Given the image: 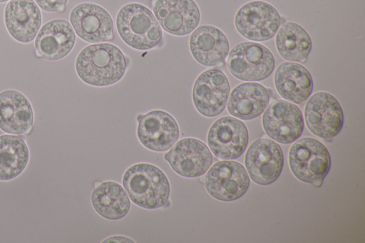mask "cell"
<instances>
[{
	"mask_svg": "<svg viewBox=\"0 0 365 243\" xmlns=\"http://www.w3.org/2000/svg\"><path fill=\"white\" fill-rule=\"evenodd\" d=\"M75 68L84 83L97 87L113 85L125 73L126 58L116 46L109 43L86 46L78 53Z\"/></svg>",
	"mask_w": 365,
	"mask_h": 243,
	"instance_id": "obj_1",
	"label": "cell"
},
{
	"mask_svg": "<svg viewBox=\"0 0 365 243\" xmlns=\"http://www.w3.org/2000/svg\"><path fill=\"white\" fill-rule=\"evenodd\" d=\"M123 188L138 207L154 210L168 202L170 187L165 174L158 167L138 163L130 167L123 177Z\"/></svg>",
	"mask_w": 365,
	"mask_h": 243,
	"instance_id": "obj_2",
	"label": "cell"
},
{
	"mask_svg": "<svg viewBox=\"0 0 365 243\" xmlns=\"http://www.w3.org/2000/svg\"><path fill=\"white\" fill-rule=\"evenodd\" d=\"M116 27L121 39L131 48L145 51L155 47L163 36L155 16L145 6L130 3L116 16Z\"/></svg>",
	"mask_w": 365,
	"mask_h": 243,
	"instance_id": "obj_3",
	"label": "cell"
},
{
	"mask_svg": "<svg viewBox=\"0 0 365 243\" xmlns=\"http://www.w3.org/2000/svg\"><path fill=\"white\" fill-rule=\"evenodd\" d=\"M289 163L297 179L319 188L330 170L331 157L327 148L320 141L312 138H303L291 147Z\"/></svg>",
	"mask_w": 365,
	"mask_h": 243,
	"instance_id": "obj_4",
	"label": "cell"
},
{
	"mask_svg": "<svg viewBox=\"0 0 365 243\" xmlns=\"http://www.w3.org/2000/svg\"><path fill=\"white\" fill-rule=\"evenodd\" d=\"M275 66L274 58L264 45L242 42L230 51L227 67L231 74L245 81H259L268 78Z\"/></svg>",
	"mask_w": 365,
	"mask_h": 243,
	"instance_id": "obj_5",
	"label": "cell"
},
{
	"mask_svg": "<svg viewBox=\"0 0 365 243\" xmlns=\"http://www.w3.org/2000/svg\"><path fill=\"white\" fill-rule=\"evenodd\" d=\"M282 24L277 9L262 1H252L243 5L237 12L235 25L237 31L252 41L272 38Z\"/></svg>",
	"mask_w": 365,
	"mask_h": 243,
	"instance_id": "obj_6",
	"label": "cell"
},
{
	"mask_svg": "<svg viewBox=\"0 0 365 243\" xmlns=\"http://www.w3.org/2000/svg\"><path fill=\"white\" fill-rule=\"evenodd\" d=\"M204 185L207 192L220 201H233L241 197L250 185V177L245 167L232 160L215 163L207 171Z\"/></svg>",
	"mask_w": 365,
	"mask_h": 243,
	"instance_id": "obj_7",
	"label": "cell"
},
{
	"mask_svg": "<svg viewBox=\"0 0 365 243\" xmlns=\"http://www.w3.org/2000/svg\"><path fill=\"white\" fill-rule=\"evenodd\" d=\"M304 118L312 133L323 139L332 138L344 124L342 108L331 94L317 92L312 95L304 108Z\"/></svg>",
	"mask_w": 365,
	"mask_h": 243,
	"instance_id": "obj_8",
	"label": "cell"
},
{
	"mask_svg": "<svg viewBox=\"0 0 365 243\" xmlns=\"http://www.w3.org/2000/svg\"><path fill=\"white\" fill-rule=\"evenodd\" d=\"M247 171L255 183L267 185L281 174L284 155L280 145L274 140L262 138L254 141L245 157Z\"/></svg>",
	"mask_w": 365,
	"mask_h": 243,
	"instance_id": "obj_9",
	"label": "cell"
},
{
	"mask_svg": "<svg viewBox=\"0 0 365 243\" xmlns=\"http://www.w3.org/2000/svg\"><path fill=\"white\" fill-rule=\"evenodd\" d=\"M230 93V84L225 74L217 68L200 74L193 85L192 101L202 115L212 118L225 109Z\"/></svg>",
	"mask_w": 365,
	"mask_h": 243,
	"instance_id": "obj_10",
	"label": "cell"
},
{
	"mask_svg": "<svg viewBox=\"0 0 365 243\" xmlns=\"http://www.w3.org/2000/svg\"><path fill=\"white\" fill-rule=\"evenodd\" d=\"M248 130L243 122L231 116L215 120L207 133V143L212 152L222 160L239 157L247 146Z\"/></svg>",
	"mask_w": 365,
	"mask_h": 243,
	"instance_id": "obj_11",
	"label": "cell"
},
{
	"mask_svg": "<svg viewBox=\"0 0 365 243\" xmlns=\"http://www.w3.org/2000/svg\"><path fill=\"white\" fill-rule=\"evenodd\" d=\"M164 158L175 173L188 178L201 176L212 162V155L208 147L192 138L176 142Z\"/></svg>",
	"mask_w": 365,
	"mask_h": 243,
	"instance_id": "obj_12",
	"label": "cell"
},
{
	"mask_svg": "<svg viewBox=\"0 0 365 243\" xmlns=\"http://www.w3.org/2000/svg\"><path fill=\"white\" fill-rule=\"evenodd\" d=\"M262 125L272 139L282 144H289L302 135L304 120L296 105L279 100L267 107L262 116Z\"/></svg>",
	"mask_w": 365,
	"mask_h": 243,
	"instance_id": "obj_13",
	"label": "cell"
},
{
	"mask_svg": "<svg viewBox=\"0 0 365 243\" xmlns=\"http://www.w3.org/2000/svg\"><path fill=\"white\" fill-rule=\"evenodd\" d=\"M137 135L141 144L155 152L171 148L180 135L175 119L168 113L155 110L138 116Z\"/></svg>",
	"mask_w": 365,
	"mask_h": 243,
	"instance_id": "obj_14",
	"label": "cell"
},
{
	"mask_svg": "<svg viewBox=\"0 0 365 243\" xmlns=\"http://www.w3.org/2000/svg\"><path fill=\"white\" fill-rule=\"evenodd\" d=\"M70 22L78 37L86 42L94 43L113 38V19L108 11L98 4H78L71 11Z\"/></svg>",
	"mask_w": 365,
	"mask_h": 243,
	"instance_id": "obj_15",
	"label": "cell"
},
{
	"mask_svg": "<svg viewBox=\"0 0 365 243\" xmlns=\"http://www.w3.org/2000/svg\"><path fill=\"white\" fill-rule=\"evenodd\" d=\"M153 13L159 24L174 36H185L194 31L200 20L194 0H155Z\"/></svg>",
	"mask_w": 365,
	"mask_h": 243,
	"instance_id": "obj_16",
	"label": "cell"
},
{
	"mask_svg": "<svg viewBox=\"0 0 365 243\" xmlns=\"http://www.w3.org/2000/svg\"><path fill=\"white\" fill-rule=\"evenodd\" d=\"M76 34L70 23L62 19L45 24L36 36L34 45L42 58L55 61L66 57L73 49Z\"/></svg>",
	"mask_w": 365,
	"mask_h": 243,
	"instance_id": "obj_17",
	"label": "cell"
},
{
	"mask_svg": "<svg viewBox=\"0 0 365 243\" xmlns=\"http://www.w3.org/2000/svg\"><path fill=\"white\" fill-rule=\"evenodd\" d=\"M190 51L193 58L204 66L224 63L230 44L225 34L211 25H202L194 30L190 37Z\"/></svg>",
	"mask_w": 365,
	"mask_h": 243,
	"instance_id": "obj_18",
	"label": "cell"
},
{
	"mask_svg": "<svg viewBox=\"0 0 365 243\" xmlns=\"http://www.w3.org/2000/svg\"><path fill=\"white\" fill-rule=\"evenodd\" d=\"M4 22L15 40L27 43L40 29L41 14L34 0H11L4 10Z\"/></svg>",
	"mask_w": 365,
	"mask_h": 243,
	"instance_id": "obj_19",
	"label": "cell"
},
{
	"mask_svg": "<svg viewBox=\"0 0 365 243\" xmlns=\"http://www.w3.org/2000/svg\"><path fill=\"white\" fill-rule=\"evenodd\" d=\"M34 122L31 105L16 90L0 93V129L9 134L21 135L30 131Z\"/></svg>",
	"mask_w": 365,
	"mask_h": 243,
	"instance_id": "obj_20",
	"label": "cell"
},
{
	"mask_svg": "<svg viewBox=\"0 0 365 243\" xmlns=\"http://www.w3.org/2000/svg\"><path fill=\"white\" fill-rule=\"evenodd\" d=\"M274 84L283 98L297 104L306 101L313 90L310 73L302 65L293 62H284L278 66Z\"/></svg>",
	"mask_w": 365,
	"mask_h": 243,
	"instance_id": "obj_21",
	"label": "cell"
},
{
	"mask_svg": "<svg viewBox=\"0 0 365 243\" xmlns=\"http://www.w3.org/2000/svg\"><path fill=\"white\" fill-rule=\"evenodd\" d=\"M269 98L268 90L262 85L254 82L241 83L231 92L227 110L241 120H252L264 111Z\"/></svg>",
	"mask_w": 365,
	"mask_h": 243,
	"instance_id": "obj_22",
	"label": "cell"
},
{
	"mask_svg": "<svg viewBox=\"0 0 365 243\" xmlns=\"http://www.w3.org/2000/svg\"><path fill=\"white\" fill-rule=\"evenodd\" d=\"M91 204L96 212L109 220L124 217L130 208V201L123 187L113 181L103 182L92 192Z\"/></svg>",
	"mask_w": 365,
	"mask_h": 243,
	"instance_id": "obj_23",
	"label": "cell"
},
{
	"mask_svg": "<svg viewBox=\"0 0 365 243\" xmlns=\"http://www.w3.org/2000/svg\"><path fill=\"white\" fill-rule=\"evenodd\" d=\"M275 41L279 53L289 61L305 63L312 48L309 33L294 22L284 24L278 29Z\"/></svg>",
	"mask_w": 365,
	"mask_h": 243,
	"instance_id": "obj_24",
	"label": "cell"
},
{
	"mask_svg": "<svg viewBox=\"0 0 365 243\" xmlns=\"http://www.w3.org/2000/svg\"><path fill=\"white\" fill-rule=\"evenodd\" d=\"M29 150L20 137L0 135V180L7 181L18 177L26 168Z\"/></svg>",
	"mask_w": 365,
	"mask_h": 243,
	"instance_id": "obj_25",
	"label": "cell"
},
{
	"mask_svg": "<svg viewBox=\"0 0 365 243\" xmlns=\"http://www.w3.org/2000/svg\"><path fill=\"white\" fill-rule=\"evenodd\" d=\"M36 4L48 12L61 11L64 9L68 0H34Z\"/></svg>",
	"mask_w": 365,
	"mask_h": 243,
	"instance_id": "obj_26",
	"label": "cell"
},
{
	"mask_svg": "<svg viewBox=\"0 0 365 243\" xmlns=\"http://www.w3.org/2000/svg\"><path fill=\"white\" fill-rule=\"evenodd\" d=\"M103 242H130L133 243L135 241L132 240V239L123 237V236H113L111 237H109L104 240Z\"/></svg>",
	"mask_w": 365,
	"mask_h": 243,
	"instance_id": "obj_27",
	"label": "cell"
},
{
	"mask_svg": "<svg viewBox=\"0 0 365 243\" xmlns=\"http://www.w3.org/2000/svg\"><path fill=\"white\" fill-rule=\"evenodd\" d=\"M7 1H9V0H0V3H4V2H6Z\"/></svg>",
	"mask_w": 365,
	"mask_h": 243,
	"instance_id": "obj_28",
	"label": "cell"
}]
</instances>
